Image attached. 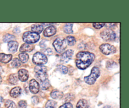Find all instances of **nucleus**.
Returning a JSON list of instances; mask_svg holds the SVG:
<instances>
[{
	"label": "nucleus",
	"instance_id": "b1692460",
	"mask_svg": "<svg viewBox=\"0 0 129 108\" xmlns=\"http://www.w3.org/2000/svg\"><path fill=\"white\" fill-rule=\"evenodd\" d=\"M66 41L67 43H68L69 46H73V45L76 43V38L74 36H68V37L66 38Z\"/></svg>",
	"mask_w": 129,
	"mask_h": 108
},
{
	"label": "nucleus",
	"instance_id": "f03ea898",
	"mask_svg": "<svg viewBox=\"0 0 129 108\" xmlns=\"http://www.w3.org/2000/svg\"><path fill=\"white\" fill-rule=\"evenodd\" d=\"M100 70L99 68L97 67H94L91 69V72L90 75L84 77V80L88 84L92 85L95 82L96 79L100 77Z\"/></svg>",
	"mask_w": 129,
	"mask_h": 108
},
{
	"label": "nucleus",
	"instance_id": "7ed1b4c3",
	"mask_svg": "<svg viewBox=\"0 0 129 108\" xmlns=\"http://www.w3.org/2000/svg\"><path fill=\"white\" fill-rule=\"evenodd\" d=\"M39 39H40V36L39 34L31 32V31H26L24 33L23 35V40L26 43H35L39 41Z\"/></svg>",
	"mask_w": 129,
	"mask_h": 108
},
{
	"label": "nucleus",
	"instance_id": "6ab92c4d",
	"mask_svg": "<svg viewBox=\"0 0 129 108\" xmlns=\"http://www.w3.org/2000/svg\"><path fill=\"white\" fill-rule=\"evenodd\" d=\"M36 77L40 80V82H43L44 80H47V72H42V73H35Z\"/></svg>",
	"mask_w": 129,
	"mask_h": 108
},
{
	"label": "nucleus",
	"instance_id": "ddd939ff",
	"mask_svg": "<svg viewBox=\"0 0 129 108\" xmlns=\"http://www.w3.org/2000/svg\"><path fill=\"white\" fill-rule=\"evenodd\" d=\"M18 46V43L16 41H11L8 42V48L10 52H15L17 50Z\"/></svg>",
	"mask_w": 129,
	"mask_h": 108
},
{
	"label": "nucleus",
	"instance_id": "2f4dec72",
	"mask_svg": "<svg viewBox=\"0 0 129 108\" xmlns=\"http://www.w3.org/2000/svg\"><path fill=\"white\" fill-rule=\"evenodd\" d=\"M19 108H26V102L25 100H21L18 102Z\"/></svg>",
	"mask_w": 129,
	"mask_h": 108
},
{
	"label": "nucleus",
	"instance_id": "7c9ffc66",
	"mask_svg": "<svg viewBox=\"0 0 129 108\" xmlns=\"http://www.w3.org/2000/svg\"><path fill=\"white\" fill-rule=\"evenodd\" d=\"M105 23H93V26L96 29H100L105 26Z\"/></svg>",
	"mask_w": 129,
	"mask_h": 108
},
{
	"label": "nucleus",
	"instance_id": "c9c22d12",
	"mask_svg": "<svg viewBox=\"0 0 129 108\" xmlns=\"http://www.w3.org/2000/svg\"><path fill=\"white\" fill-rule=\"evenodd\" d=\"M3 98L0 96V106H1V104L3 103Z\"/></svg>",
	"mask_w": 129,
	"mask_h": 108
},
{
	"label": "nucleus",
	"instance_id": "f257e3e1",
	"mask_svg": "<svg viewBox=\"0 0 129 108\" xmlns=\"http://www.w3.org/2000/svg\"><path fill=\"white\" fill-rule=\"evenodd\" d=\"M94 56L93 53L89 51H79L76 55V64L78 69L84 70L87 69L94 61Z\"/></svg>",
	"mask_w": 129,
	"mask_h": 108
},
{
	"label": "nucleus",
	"instance_id": "412c9836",
	"mask_svg": "<svg viewBox=\"0 0 129 108\" xmlns=\"http://www.w3.org/2000/svg\"><path fill=\"white\" fill-rule=\"evenodd\" d=\"M19 59L23 63H26L28 60L29 56L26 53H21L19 54Z\"/></svg>",
	"mask_w": 129,
	"mask_h": 108
},
{
	"label": "nucleus",
	"instance_id": "2eb2a0df",
	"mask_svg": "<svg viewBox=\"0 0 129 108\" xmlns=\"http://www.w3.org/2000/svg\"><path fill=\"white\" fill-rule=\"evenodd\" d=\"M21 89L20 87H15L13 89H12L10 91V95L12 97H17L21 94Z\"/></svg>",
	"mask_w": 129,
	"mask_h": 108
},
{
	"label": "nucleus",
	"instance_id": "39448f33",
	"mask_svg": "<svg viewBox=\"0 0 129 108\" xmlns=\"http://www.w3.org/2000/svg\"><path fill=\"white\" fill-rule=\"evenodd\" d=\"M33 62L39 65H44L47 62V58L45 54L41 52H37L33 56Z\"/></svg>",
	"mask_w": 129,
	"mask_h": 108
},
{
	"label": "nucleus",
	"instance_id": "4c0bfd02",
	"mask_svg": "<svg viewBox=\"0 0 129 108\" xmlns=\"http://www.w3.org/2000/svg\"><path fill=\"white\" fill-rule=\"evenodd\" d=\"M1 81H2V79H1V77L0 76V84L1 83Z\"/></svg>",
	"mask_w": 129,
	"mask_h": 108
},
{
	"label": "nucleus",
	"instance_id": "cd10ccee",
	"mask_svg": "<svg viewBox=\"0 0 129 108\" xmlns=\"http://www.w3.org/2000/svg\"><path fill=\"white\" fill-rule=\"evenodd\" d=\"M57 69L59 70V71H60V72L62 73V74H67L68 72V67L66 66H64V65H59V66L57 67Z\"/></svg>",
	"mask_w": 129,
	"mask_h": 108
},
{
	"label": "nucleus",
	"instance_id": "6e6552de",
	"mask_svg": "<svg viewBox=\"0 0 129 108\" xmlns=\"http://www.w3.org/2000/svg\"><path fill=\"white\" fill-rule=\"evenodd\" d=\"M39 84L37 81L35 80V79H31L29 83V89L30 91L33 94H37L39 92Z\"/></svg>",
	"mask_w": 129,
	"mask_h": 108
},
{
	"label": "nucleus",
	"instance_id": "4be33fe9",
	"mask_svg": "<svg viewBox=\"0 0 129 108\" xmlns=\"http://www.w3.org/2000/svg\"><path fill=\"white\" fill-rule=\"evenodd\" d=\"M73 24L68 23L66 24L64 26V31L66 33H72L73 31Z\"/></svg>",
	"mask_w": 129,
	"mask_h": 108
},
{
	"label": "nucleus",
	"instance_id": "f8f14e48",
	"mask_svg": "<svg viewBox=\"0 0 129 108\" xmlns=\"http://www.w3.org/2000/svg\"><path fill=\"white\" fill-rule=\"evenodd\" d=\"M35 46L31 44L28 43H24L21 46L20 48V51L22 53H25L26 51H31L34 49Z\"/></svg>",
	"mask_w": 129,
	"mask_h": 108
},
{
	"label": "nucleus",
	"instance_id": "a878e982",
	"mask_svg": "<svg viewBox=\"0 0 129 108\" xmlns=\"http://www.w3.org/2000/svg\"><path fill=\"white\" fill-rule=\"evenodd\" d=\"M56 105V102L50 100L49 101H47V102L45 104V108H55Z\"/></svg>",
	"mask_w": 129,
	"mask_h": 108
},
{
	"label": "nucleus",
	"instance_id": "f704fd0d",
	"mask_svg": "<svg viewBox=\"0 0 129 108\" xmlns=\"http://www.w3.org/2000/svg\"><path fill=\"white\" fill-rule=\"evenodd\" d=\"M105 25H107V27H108L109 28H113L115 26V24L114 23H105Z\"/></svg>",
	"mask_w": 129,
	"mask_h": 108
},
{
	"label": "nucleus",
	"instance_id": "dca6fc26",
	"mask_svg": "<svg viewBox=\"0 0 129 108\" xmlns=\"http://www.w3.org/2000/svg\"><path fill=\"white\" fill-rule=\"evenodd\" d=\"M31 29L33 33L39 34L40 33L43 31L44 28H43V26H42L40 25H34L31 26Z\"/></svg>",
	"mask_w": 129,
	"mask_h": 108
},
{
	"label": "nucleus",
	"instance_id": "f3484780",
	"mask_svg": "<svg viewBox=\"0 0 129 108\" xmlns=\"http://www.w3.org/2000/svg\"><path fill=\"white\" fill-rule=\"evenodd\" d=\"M89 107V105L87 102L86 100L85 99H81L78 101V104L76 105V108H88Z\"/></svg>",
	"mask_w": 129,
	"mask_h": 108
},
{
	"label": "nucleus",
	"instance_id": "c756f323",
	"mask_svg": "<svg viewBox=\"0 0 129 108\" xmlns=\"http://www.w3.org/2000/svg\"><path fill=\"white\" fill-rule=\"evenodd\" d=\"M49 87V80L47 79V80H44V81L42 82H41V87L42 89H47Z\"/></svg>",
	"mask_w": 129,
	"mask_h": 108
},
{
	"label": "nucleus",
	"instance_id": "0eeeda50",
	"mask_svg": "<svg viewBox=\"0 0 129 108\" xmlns=\"http://www.w3.org/2000/svg\"><path fill=\"white\" fill-rule=\"evenodd\" d=\"M101 36L105 41H113L115 39L116 34L113 30L107 29L101 33Z\"/></svg>",
	"mask_w": 129,
	"mask_h": 108
},
{
	"label": "nucleus",
	"instance_id": "e433bc0d",
	"mask_svg": "<svg viewBox=\"0 0 129 108\" xmlns=\"http://www.w3.org/2000/svg\"><path fill=\"white\" fill-rule=\"evenodd\" d=\"M2 72H3V69H2V67L0 66V74H1Z\"/></svg>",
	"mask_w": 129,
	"mask_h": 108
},
{
	"label": "nucleus",
	"instance_id": "9d476101",
	"mask_svg": "<svg viewBox=\"0 0 129 108\" xmlns=\"http://www.w3.org/2000/svg\"><path fill=\"white\" fill-rule=\"evenodd\" d=\"M18 78L21 82H25L28 79V72L26 69H20L18 72Z\"/></svg>",
	"mask_w": 129,
	"mask_h": 108
},
{
	"label": "nucleus",
	"instance_id": "aec40b11",
	"mask_svg": "<svg viewBox=\"0 0 129 108\" xmlns=\"http://www.w3.org/2000/svg\"><path fill=\"white\" fill-rule=\"evenodd\" d=\"M8 80L10 84H16L18 82V78L16 74H12L9 76Z\"/></svg>",
	"mask_w": 129,
	"mask_h": 108
},
{
	"label": "nucleus",
	"instance_id": "393cba45",
	"mask_svg": "<svg viewBox=\"0 0 129 108\" xmlns=\"http://www.w3.org/2000/svg\"><path fill=\"white\" fill-rule=\"evenodd\" d=\"M15 37L13 36V35H11V34H6L3 37V41L5 42H7V41H13V40H15Z\"/></svg>",
	"mask_w": 129,
	"mask_h": 108
},
{
	"label": "nucleus",
	"instance_id": "bb28decb",
	"mask_svg": "<svg viewBox=\"0 0 129 108\" xmlns=\"http://www.w3.org/2000/svg\"><path fill=\"white\" fill-rule=\"evenodd\" d=\"M5 105L7 108H16V105L12 100H7L5 102Z\"/></svg>",
	"mask_w": 129,
	"mask_h": 108
},
{
	"label": "nucleus",
	"instance_id": "72a5a7b5",
	"mask_svg": "<svg viewBox=\"0 0 129 108\" xmlns=\"http://www.w3.org/2000/svg\"><path fill=\"white\" fill-rule=\"evenodd\" d=\"M45 54L47 55H50L51 54H52V50L51 48H47L45 50Z\"/></svg>",
	"mask_w": 129,
	"mask_h": 108
},
{
	"label": "nucleus",
	"instance_id": "5701e85b",
	"mask_svg": "<svg viewBox=\"0 0 129 108\" xmlns=\"http://www.w3.org/2000/svg\"><path fill=\"white\" fill-rule=\"evenodd\" d=\"M35 70V73H42V72H47V69L46 67L45 66H42V65H38L36 66L34 69Z\"/></svg>",
	"mask_w": 129,
	"mask_h": 108
},
{
	"label": "nucleus",
	"instance_id": "4468645a",
	"mask_svg": "<svg viewBox=\"0 0 129 108\" xmlns=\"http://www.w3.org/2000/svg\"><path fill=\"white\" fill-rule=\"evenodd\" d=\"M12 59V55L11 54H5V53H0V62L3 63H8Z\"/></svg>",
	"mask_w": 129,
	"mask_h": 108
},
{
	"label": "nucleus",
	"instance_id": "423d86ee",
	"mask_svg": "<svg viewBox=\"0 0 129 108\" xmlns=\"http://www.w3.org/2000/svg\"><path fill=\"white\" fill-rule=\"evenodd\" d=\"M100 50L105 55H110V54L114 53L117 51V49L114 46L108 43L102 44L100 46Z\"/></svg>",
	"mask_w": 129,
	"mask_h": 108
},
{
	"label": "nucleus",
	"instance_id": "1a4fd4ad",
	"mask_svg": "<svg viewBox=\"0 0 129 108\" xmlns=\"http://www.w3.org/2000/svg\"><path fill=\"white\" fill-rule=\"evenodd\" d=\"M73 53H74V51H73V50L70 49V50H67V51H66L65 52L62 54L61 57H60V60L62 62H68L72 59Z\"/></svg>",
	"mask_w": 129,
	"mask_h": 108
},
{
	"label": "nucleus",
	"instance_id": "a211bd4d",
	"mask_svg": "<svg viewBox=\"0 0 129 108\" xmlns=\"http://www.w3.org/2000/svg\"><path fill=\"white\" fill-rule=\"evenodd\" d=\"M50 95L53 99H60V98L62 97L63 93L59 90H54L52 92Z\"/></svg>",
	"mask_w": 129,
	"mask_h": 108
},
{
	"label": "nucleus",
	"instance_id": "c85d7f7f",
	"mask_svg": "<svg viewBox=\"0 0 129 108\" xmlns=\"http://www.w3.org/2000/svg\"><path fill=\"white\" fill-rule=\"evenodd\" d=\"M21 65V62H20V60H19L17 58H15L13 60L12 62H11V65H12L13 67H18L20 66Z\"/></svg>",
	"mask_w": 129,
	"mask_h": 108
},
{
	"label": "nucleus",
	"instance_id": "473e14b6",
	"mask_svg": "<svg viewBox=\"0 0 129 108\" xmlns=\"http://www.w3.org/2000/svg\"><path fill=\"white\" fill-rule=\"evenodd\" d=\"M59 108H73V105L70 102H66L59 107Z\"/></svg>",
	"mask_w": 129,
	"mask_h": 108
},
{
	"label": "nucleus",
	"instance_id": "9b49d317",
	"mask_svg": "<svg viewBox=\"0 0 129 108\" xmlns=\"http://www.w3.org/2000/svg\"><path fill=\"white\" fill-rule=\"evenodd\" d=\"M55 33H56V28L54 26L51 25L45 29L44 31V35L45 36H51L55 35Z\"/></svg>",
	"mask_w": 129,
	"mask_h": 108
},
{
	"label": "nucleus",
	"instance_id": "20e7f679",
	"mask_svg": "<svg viewBox=\"0 0 129 108\" xmlns=\"http://www.w3.org/2000/svg\"><path fill=\"white\" fill-rule=\"evenodd\" d=\"M67 45L68 43L66 40L62 38H57L53 42V46L58 53H61L64 51L66 48Z\"/></svg>",
	"mask_w": 129,
	"mask_h": 108
}]
</instances>
